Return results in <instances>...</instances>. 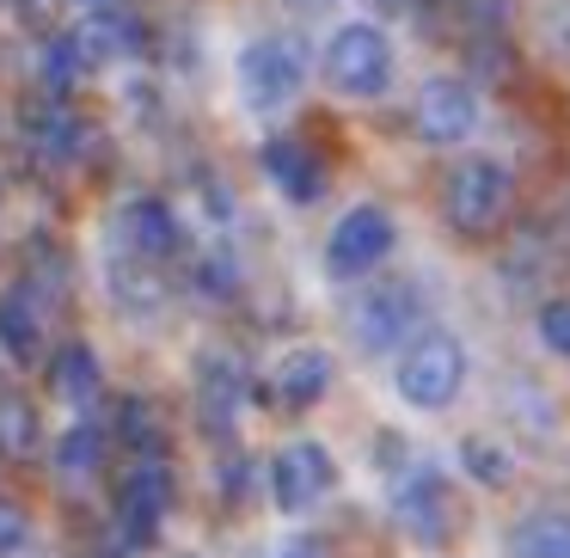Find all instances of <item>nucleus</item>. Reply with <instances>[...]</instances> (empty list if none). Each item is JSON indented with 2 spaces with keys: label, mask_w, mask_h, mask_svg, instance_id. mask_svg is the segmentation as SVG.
I'll use <instances>...</instances> for the list:
<instances>
[{
  "label": "nucleus",
  "mask_w": 570,
  "mask_h": 558,
  "mask_svg": "<svg viewBox=\"0 0 570 558\" xmlns=\"http://www.w3.org/2000/svg\"><path fill=\"white\" fill-rule=\"evenodd\" d=\"M460 460H466V472H472L479 484H503V479H509V454L491 442V435H466Z\"/></svg>",
  "instance_id": "obj_24"
},
{
  "label": "nucleus",
  "mask_w": 570,
  "mask_h": 558,
  "mask_svg": "<svg viewBox=\"0 0 570 558\" xmlns=\"http://www.w3.org/2000/svg\"><path fill=\"white\" fill-rule=\"evenodd\" d=\"M43 448V418L26 393H0V460H31Z\"/></svg>",
  "instance_id": "obj_19"
},
{
  "label": "nucleus",
  "mask_w": 570,
  "mask_h": 558,
  "mask_svg": "<svg viewBox=\"0 0 570 558\" xmlns=\"http://www.w3.org/2000/svg\"><path fill=\"white\" fill-rule=\"evenodd\" d=\"M546 38H552L558 56H570V7H552V13H546Z\"/></svg>",
  "instance_id": "obj_28"
},
{
  "label": "nucleus",
  "mask_w": 570,
  "mask_h": 558,
  "mask_svg": "<svg viewBox=\"0 0 570 558\" xmlns=\"http://www.w3.org/2000/svg\"><path fill=\"white\" fill-rule=\"evenodd\" d=\"M509 203H515V178H509V166L491 160V154H466V160L442 178V215L460 239L497 234Z\"/></svg>",
  "instance_id": "obj_1"
},
{
  "label": "nucleus",
  "mask_w": 570,
  "mask_h": 558,
  "mask_svg": "<svg viewBox=\"0 0 570 558\" xmlns=\"http://www.w3.org/2000/svg\"><path fill=\"white\" fill-rule=\"evenodd\" d=\"M332 484H337V467L320 442H288L283 454L271 460V497L288 516H307L313 503H325Z\"/></svg>",
  "instance_id": "obj_10"
},
{
  "label": "nucleus",
  "mask_w": 570,
  "mask_h": 558,
  "mask_svg": "<svg viewBox=\"0 0 570 558\" xmlns=\"http://www.w3.org/2000/svg\"><path fill=\"white\" fill-rule=\"evenodd\" d=\"M423 307H430V301H423L417 283H374L368 295L356 301V313H350V332H356V344L368 350V356H386V350L405 356L423 337Z\"/></svg>",
  "instance_id": "obj_3"
},
{
  "label": "nucleus",
  "mask_w": 570,
  "mask_h": 558,
  "mask_svg": "<svg viewBox=\"0 0 570 558\" xmlns=\"http://www.w3.org/2000/svg\"><path fill=\"white\" fill-rule=\"evenodd\" d=\"M393 516H399V528H405L417 546H442L448 533H454V497H448L442 472L411 467L405 479L393 484Z\"/></svg>",
  "instance_id": "obj_9"
},
{
  "label": "nucleus",
  "mask_w": 570,
  "mask_h": 558,
  "mask_svg": "<svg viewBox=\"0 0 570 558\" xmlns=\"http://www.w3.org/2000/svg\"><path fill=\"white\" fill-rule=\"evenodd\" d=\"M540 337H546V350H552V356H570V301L564 295L540 307Z\"/></svg>",
  "instance_id": "obj_25"
},
{
  "label": "nucleus",
  "mask_w": 570,
  "mask_h": 558,
  "mask_svg": "<svg viewBox=\"0 0 570 558\" xmlns=\"http://www.w3.org/2000/svg\"><path fill=\"white\" fill-rule=\"evenodd\" d=\"M117 435H124L141 460H160V418H154L148 399H124V411H117Z\"/></svg>",
  "instance_id": "obj_22"
},
{
  "label": "nucleus",
  "mask_w": 570,
  "mask_h": 558,
  "mask_svg": "<svg viewBox=\"0 0 570 558\" xmlns=\"http://www.w3.org/2000/svg\"><path fill=\"white\" fill-rule=\"evenodd\" d=\"M283 558H325V552H320V540H307V533H295V540L283 546Z\"/></svg>",
  "instance_id": "obj_29"
},
{
  "label": "nucleus",
  "mask_w": 570,
  "mask_h": 558,
  "mask_svg": "<svg viewBox=\"0 0 570 558\" xmlns=\"http://www.w3.org/2000/svg\"><path fill=\"white\" fill-rule=\"evenodd\" d=\"M509 558H570V509H533L509 528Z\"/></svg>",
  "instance_id": "obj_18"
},
{
  "label": "nucleus",
  "mask_w": 570,
  "mask_h": 558,
  "mask_svg": "<svg viewBox=\"0 0 570 558\" xmlns=\"http://www.w3.org/2000/svg\"><path fill=\"white\" fill-rule=\"evenodd\" d=\"M166 509H173V467L166 460H141L129 467V479L117 484V533L129 546H148L160 533Z\"/></svg>",
  "instance_id": "obj_8"
},
{
  "label": "nucleus",
  "mask_w": 570,
  "mask_h": 558,
  "mask_svg": "<svg viewBox=\"0 0 570 558\" xmlns=\"http://www.w3.org/2000/svg\"><path fill=\"white\" fill-rule=\"evenodd\" d=\"M325 80H332L344 99H381L393 87V38L368 19H350L332 31L325 43Z\"/></svg>",
  "instance_id": "obj_2"
},
{
  "label": "nucleus",
  "mask_w": 570,
  "mask_h": 558,
  "mask_svg": "<svg viewBox=\"0 0 570 558\" xmlns=\"http://www.w3.org/2000/svg\"><path fill=\"white\" fill-rule=\"evenodd\" d=\"M307 80V50L295 38H258L239 50V99L252 111H283Z\"/></svg>",
  "instance_id": "obj_5"
},
{
  "label": "nucleus",
  "mask_w": 570,
  "mask_h": 558,
  "mask_svg": "<svg viewBox=\"0 0 570 558\" xmlns=\"http://www.w3.org/2000/svg\"><path fill=\"white\" fill-rule=\"evenodd\" d=\"M80 7H111V0H80Z\"/></svg>",
  "instance_id": "obj_30"
},
{
  "label": "nucleus",
  "mask_w": 570,
  "mask_h": 558,
  "mask_svg": "<svg viewBox=\"0 0 570 558\" xmlns=\"http://www.w3.org/2000/svg\"><path fill=\"white\" fill-rule=\"evenodd\" d=\"M301 7H320V0H301Z\"/></svg>",
  "instance_id": "obj_31"
},
{
  "label": "nucleus",
  "mask_w": 570,
  "mask_h": 558,
  "mask_svg": "<svg viewBox=\"0 0 570 558\" xmlns=\"http://www.w3.org/2000/svg\"><path fill=\"white\" fill-rule=\"evenodd\" d=\"M393 239H399L393 215L381 203H356V209L337 215L332 239H325V264H332V276H368L374 264H386Z\"/></svg>",
  "instance_id": "obj_7"
},
{
  "label": "nucleus",
  "mask_w": 570,
  "mask_h": 558,
  "mask_svg": "<svg viewBox=\"0 0 570 558\" xmlns=\"http://www.w3.org/2000/svg\"><path fill=\"white\" fill-rule=\"evenodd\" d=\"M80 50H75V38H50L38 50V80H43V92H50V99H62L68 87H75V75H80Z\"/></svg>",
  "instance_id": "obj_21"
},
{
  "label": "nucleus",
  "mask_w": 570,
  "mask_h": 558,
  "mask_svg": "<svg viewBox=\"0 0 570 558\" xmlns=\"http://www.w3.org/2000/svg\"><path fill=\"white\" fill-rule=\"evenodd\" d=\"M466 386V350L448 332H423L417 344L399 356V399L417 411H448Z\"/></svg>",
  "instance_id": "obj_4"
},
{
  "label": "nucleus",
  "mask_w": 570,
  "mask_h": 558,
  "mask_svg": "<svg viewBox=\"0 0 570 558\" xmlns=\"http://www.w3.org/2000/svg\"><path fill=\"white\" fill-rule=\"evenodd\" d=\"M411 124L430 148H460V141L479 129V87L460 75H435L417 87V105H411Z\"/></svg>",
  "instance_id": "obj_6"
},
{
  "label": "nucleus",
  "mask_w": 570,
  "mask_h": 558,
  "mask_svg": "<svg viewBox=\"0 0 570 558\" xmlns=\"http://www.w3.org/2000/svg\"><path fill=\"white\" fill-rule=\"evenodd\" d=\"M325 393H332V356L325 350H288L276 362V399L288 411H313Z\"/></svg>",
  "instance_id": "obj_16"
},
{
  "label": "nucleus",
  "mask_w": 570,
  "mask_h": 558,
  "mask_svg": "<svg viewBox=\"0 0 570 558\" xmlns=\"http://www.w3.org/2000/svg\"><path fill=\"white\" fill-rule=\"evenodd\" d=\"M99 356H92L87 344H62L50 356V386H56V399H68V405H87L92 393H99Z\"/></svg>",
  "instance_id": "obj_20"
},
{
  "label": "nucleus",
  "mask_w": 570,
  "mask_h": 558,
  "mask_svg": "<svg viewBox=\"0 0 570 558\" xmlns=\"http://www.w3.org/2000/svg\"><path fill=\"white\" fill-rule=\"evenodd\" d=\"M19 136H26V148L38 160H75L87 148V124L68 111V99H50V92L19 105Z\"/></svg>",
  "instance_id": "obj_11"
},
{
  "label": "nucleus",
  "mask_w": 570,
  "mask_h": 558,
  "mask_svg": "<svg viewBox=\"0 0 570 558\" xmlns=\"http://www.w3.org/2000/svg\"><path fill=\"white\" fill-rule=\"evenodd\" d=\"M264 173L288 203H320L325 197V160L301 136H271L264 141Z\"/></svg>",
  "instance_id": "obj_13"
},
{
  "label": "nucleus",
  "mask_w": 570,
  "mask_h": 558,
  "mask_svg": "<svg viewBox=\"0 0 570 558\" xmlns=\"http://www.w3.org/2000/svg\"><path fill=\"white\" fill-rule=\"evenodd\" d=\"M246 399V374L234 369V356H203L197 362V411L215 435L234 430V411Z\"/></svg>",
  "instance_id": "obj_15"
},
{
  "label": "nucleus",
  "mask_w": 570,
  "mask_h": 558,
  "mask_svg": "<svg viewBox=\"0 0 570 558\" xmlns=\"http://www.w3.org/2000/svg\"><path fill=\"white\" fill-rule=\"evenodd\" d=\"M190 276H197V288H203V295H215V301H227V295H234V264H227L222 252H209V258H203Z\"/></svg>",
  "instance_id": "obj_26"
},
{
  "label": "nucleus",
  "mask_w": 570,
  "mask_h": 558,
  "mask_svg": "<svg viewBox=\"0 0 570 558\" xmlns=\"http://www.w3.org/2000/svg\"><path fill=\"white\" fill-rule=\"evenodd\" d=\"M26 528L31 516L19 503H0V552H13V546H26Z\"/></svg>",
  "instance_id": "obj_27"
},
{
  "label": "nucleus",
  "mask_w": 570,
  "mask_h": 558,
  "mask_svg": "<svg viewBox=\"0 0 570 558\" xmlns=\"http://www.w3.org/2000/svg\"><path fill=\"white\" fill-rule=\"evenodd\" d=\"M99 460H105V430H92V423H75L56 442V467L62 472H99Z\"/></svg>",
  "instance_id": "obj_23"
},
{
  "label": "nucleus",
  "mask_w": 570,
  "mask_h": 558,
  "mask_svg": "<svg viewBox=\"0 0 570 558\" xmlns=\"http://www.w3.org/2000/svg\"><path fill=\"white\" fill-rule=\"evenodd\" d=\"M117 239H124V252H129V258H141V264H148V258H173V252L185 246L173 203H160V197L124 203V215H117Z\"/></svg>",
  "instance_id": "obj_12"
},
{
  "label": "nucleus",
  "mask_w": 570,
  "mask_h": 558,
  "mask_svg": "<svg viewBox=\"0 0 570 558\" xmlns=\"http://www.w3.org/2000/svg\"><path fill=\"white\" fill-rule=\"evenodd\" d=\"M75 50H80V62H117V56H136L141 50V26H136V13H124V7H92L87 19H80V31H75Z\"/></svg>",
  "instance_id": "obj_14"
},
{
  "label": "nucleus",
  "mask_w": 570,
  "mask_h": 558,
  "mask_svg": "<svg viewBox=\"0 0 570 558\" xmlns=\"http://www.w3.org/2000/svg\"><path fill=\"white\" fill-rule=\"evenodd\" d=\"M0 350L13 362H38L43 356V313L31 301V288H0Z\"/></svg>",
  "instance_id": "obj_17"
}]
</instances>
